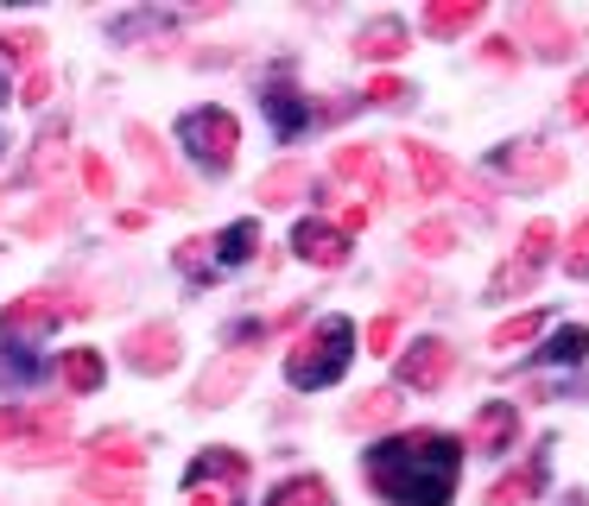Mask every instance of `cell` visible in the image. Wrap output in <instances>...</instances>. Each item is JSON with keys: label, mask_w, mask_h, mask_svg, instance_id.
Segmentation results:
<instances>
[{"label": "cell", "mask_w": 589, "mask_h": 506, "mask_svg": "<svg viewBox=\"0 0 589 506\" xmlns=\"http://www.w3.org/2000/svg\"><path fill=\"white\" fill-rule=\"evenodd\" d=\"M368 488L393 506H450L456 475H463V443L443 431H400L387 443H374L368 463Z\"/></svg>", "instance_id": "6da1fadb"}, {"label": "cell", "mask_w": 589, "mask_h": 506, "mask_svg": "<svg viewBox=\"0 0 589 506\" xmlns=\"http://www.w3.org/2000/svg\"><path fill=\"white\" fill-rule=\"evenodd\" d=\"M349 355H355V324H349V317H324V324H311L292 342V355H286V380L304 387V393H317V387L342 380Z\"/></svg>", "instance_id": "7a4b0ae2"}, {"label": "cell", "mask_w": 589, "mask_h": 506, "mask_svg": "<svg viewBox=\"0 0 589 506\" xmlns=\"http://www.w3.org/2000/svg\"><path fill=\"white\" fill-rule=\"evenodd\" d=\"M71 405H0V443L13 463H64Z\"/></svg>", "instance_id": "3957f363"}, {"label": "cell", "mask_w": 589, "mask_h": 506, "mask_svg": "<svg viewBox=\"0 0 589 506\" xmlns=\"http://www.w3.org/2000/svg\"><path fill=\"white\" fill-rule=\"evenodd\" d=\"M248 253H260V228L254 222H235V228H222L216 241L190 235L185 248H178V273H190V279H216L222 266H241Z\"/></svg>", "instance_id": "277c9868"}, {"label": "cell", "mask_w": 589, "mask_h": 506, "mask_svg": "<svg viewBox=\"0 0 589 506\" xmlns=\"http://www.w3.org/2000/svg\"><path fill=\"white\" fill-rule=\"evenodd\" d=\"M178 134H185V146L210 165V172H228L235 152H241V121L228 109H190L185 121H178Z\"/></svg>", "instance_id": "5b68a950"}, {"label": "cell", "mask_w": 589, "mask_h": 506, "mask_svg": "<svg viewBox=\"0 0 589 506\" xmlns=\"http://www.w3.org/2000/svg\"><path fill=\"white\" fill-rule=\"evenodd\" d=\"M64 317H71L64 291H26L20 304L0 311V342H7V349H26V342H38V336H51Z\"/></svg>", "instance_id": "8992f818"}, {"label": "cell", "mask_w": 589, "mask_h": 506, "mask_svg": "<svg viewBox=\"0 0 589 506\" xmlns=\"http://www.w3.org/2000/svg\"><path fill=\"white\" fill-rule=\"evenodd\" d=\"M488 165H494V178L519 184V190H546V184L564 178V152H552V146H539V140L501 146V152H494Z\"/></svg>", "instance_id": "52a82bcc"}, {"label": "cell", "mask_w": 589, "mask_h": 506, "mask_svg": "<svg viewBox=\"0 0 589 506\" xmlns=\"http://www.w3.org/2000/svg\"><path fill=\"white\" fill-rule=\"evenodd\" d=\"M450 374H456V349L443 336H418L400 355V387H412V393H438V387H450Z\"/></svg>", "instance_id": "ba28073f"}, {"label": "cell", "mask_w": 589, "mask_h": 506, "mask_svg": "<svg viewBox=\"0 0 589 506\" xmlns=\"http://www.w3.org/2000/svg\"><path fill=\"white\" fill-rule=\"evenodd\" d=\"M121 355L134 374H172L178 367V329L172 324H140L127 342H121Z\"/></svg>", "instance_id": "9c48e42d"}, {"label": "cell", "mask_w": 589, "mask_h": 506, "mask_svg": "<svg viewBox=\"0 0 589 506\" xmlns=\"http://www.w3.org/2000/svg\"><path fill=\"white\" fill-rule=\"evenodd\" d=\"M254 362L260 355H248V349H228V355H216V367H210V374H203V380H197V405H203V412H216V405H228V399L241 393V387H248V374H254Z\"/></svg>", "instance_id": "30bf717a"}, {"label": "cell", "mask_w": 589, "mask_h": 506, "mask_svg": "<svg viewBox=\"0 0 589 506\" xmlns=\"http://www.w3.org/2000/svg\"><path fill=\"white\" fill-rule=\"evenodd\" d=\"M469 443H476L481 456H507L519 443V412L507 405V399H494V405H481L476 425H469Z\"/></svg>", "instance_id": "8fae6325"}, {"label": "cell", "mask_w": 589, "mask_h": 506, "mask_svg": "<svg viewBox=\"0 0 589 506\" xmlns=\"http://www.w3.org/2000/svg\"><path fill=\"white\" fill-rule=\"evenodd\" d=\"M127 146H134V152H140V159H147L152 184H159V203H185V178H178V172H172V152H165V146H159V134H152V127H140V121H134V127H127Z\"/></svg>", "instance_id": "7c38bea8"}, {"label": "cell", "mask_w": 589, "mask_h": 506, "mask_svg": "<svg viewBox=\"0 0 589 506\" xmlns=\"http://www.w3.org/2000/svg\"><path fill=\"white\" fill-rule=\"evenodd\" d=\"M292 248L304 253L311 266L336 273V266L349 260V235H342V228H330V222H298V228H292Z\"/></svg>", "instance_id": "4fadbf2b"}, {"label": "cell", "mask_w": 589, "mask_h": 506, "mask_svg": "<svg viewBox=\"0 0 589 506\" xmlns=\"http://www.w3.org/2000/svg\"><path fill=\"white\" fill-rule=\"evenodd\" d=\"M405 45H412V26H405L400 13H380V20H368V26L355 33V58L387 64V58H400Z\"/></svg>", "instance_id": "5bb4252c"}, {"label": "cell", "mask_w": 589, "mask_h": 506, "mask_svg": "<svg viewBox=\"0 0 589 506\" xmlns=\"http://www.w3.org/2000/svg\"><path fill=\"white\" fill-rule=\"evenodd\" d=\"M304 190H311V172H304L298 159H286V165H273V172L254 184V203H266V210H286V203H304Z\"/></svg>", "instance_id": "9a60e30c"}, {"label": "cell", "mask_w": 589, "mask_h": 506, "mask_svg": "<svg viewBox=\"0 0 589 506\" xmlns=\"http://www.w3.org/2000/svg\"><path fill=\"white\" fill-rule=\"evenodd\" d=\"M405 165H412V178H418V190L425 197H438V190H450L456 184V172H450V159H443L438 146H425V140H405Z\"/></svg>", "instance_id": "2e32d148"}, {"label": "cell", "mask_w": 589, "mask_h": 506, "mask_svg": "<svg viewBox=\"0 0 589 506\" xmlns=\"http://www.w3.org/2000/svg\"><path fill=\"white\" fill-rule=\"evenodd\" d=\"M102 374H109V367H102L96 349H64V355H58V380H64V393H96Z\"/></svg>", "instance_id": "e0dca14e"}, {"label": "cell", "mask_w": 589, "mask_h": 506, "mask_svg": "<svg viewBox=\"0 0 589 506\" xmlns=\"http://www.w3.org/2000/svg\"><path fill=\"white\" fill-rule=\"evenodd\" d=\"M476 20H481V0H431V13H425V33L456 38V33H469Z\"/></svg>", "instance_id": "ac0fdd59"}, {"label": "cell", "mask_w": 589, "mask_h": 506, "mask_svg": "<svg viewBox=\"0 0 589 506\" xmlns=\"http://www.w3.org/2000/svg\"><path fill=\"white\" fill-rule=\"evenodd\" d=\"M190 481H228V488H235V481H248V456L216 443V450H203V456L190 463Z\"/></svg>", "instance_id": "d6986e66"}, {"label": "cell", "mask_w": 589, "mask_h": 506, "mask_svg": "<svg viewBox=\"0 0 589 506\" xmlns=\"http://www.w3.org/2000/svg\"><path fill=\"white\" fill-rule=\"evenodd\" d=\"M96 469H109V475H140V443L127 431H114V437H96Z\"/></svg>", "instance_id": "ffe728a7"}, {"label": "cell", "mask_w": 589, "mask_h": 506, "mask_svg": "<svg viewBox=\"0 0 589 506\" xmlns=\"http://www.w3.org/2000/svg\"><path fill=\"white\" fill-rule=\"evenodd\" d=\"M393 418H400V393H393V387H374V393L349 412V425H355V431H387Z\"/></svg>", "instance_id": "44dd1931"}, {"label": "cell", "mask_w": 589, "mask_h": 506, "mask_svg": "<svg viewBox=\"0 0 589 506\" xmlns=\"http://www.w3.org/2000/svg\"><path fill=\"white\" fill-rule=\"evenodd\" d=\"M266 506H330V488L317 481V475H292V481H279Z\"/></svg>", "instance_id": "7402d4cb"}, {"label": "cell", "mask_w": 589, "mask_h": 506, "mask_svg": "<svg viewBox=\"0 0 589 506\" xmlns=\"http://www.w3.org/2000/svg\"><path fill=\"white\" fill-rule=\"evenodd\" d=\"M526 26H532V33L546 38V58H571V26H564V20H557L552 7H532V13H526Z\"/></svg>", "instance_id": "603a6c76"}, {"label": "cell", "mask_w": 589, "mask_h": 506, "mask_svg": "<svg viewBox=\"0 0 589 506\" xmlns=\"http://www.w3.org/2000/svg\"><path fill=\"white\" fill-rule=\"evenodd\" d=\"M557 248V228L552 222H526V235H519V260H532V266H546Z\"/></svg>", "instance_id": "cb8c5ba5"}, {"label": "cell", "mask_w": 589, "mask_h": 506, "mask_svg": "<svg viewBox=\"0 0 589 506\" xmlns=\"http://www.w3.org/2000/svg\"><path fill=\"white\" fill-rule=\"evenodd\" d=\"M456 248V222H418L412 228V253H450Z\"/></svg>", "instance_id": "d4e9b609"}, {"label": "cell", "mask_w": 589, "mask_h": 506, "mask_svg": "<svg viewBox=\"0 0 589 506\" xmlns=\"http://www.w3.org/2000/svg\"><path fill=\"white\" fill-rule=\"evenodd\" d=\"M539 273H546V266H532V260H514V266H501V273H494V298H519V291L532 286V279H539Z\"/></svg>", "instance_id": "484cf974"}, {"label": "cell", "mask_w": 589, "mask_h": 506, "mask_svg": "<svg viewBox=\"0 0 589 506\" xmlns=\"http://www.w3.org/2000/svg\"><path fill=\"white\" fill-rule=\"evenodd\" d=\"M539 329H546V317H539V311H526V317H514V324H501L494 336H488V342H494V349L507 355V349H519V342H532Z\"/></svg>", "instance_id": "4316f807"}, {"label": "cell", "mask_w": 589, "mask_h": 506, "mask_svg": "<svg viewBox=\"0 0 589 506\" xmlns=\"http://www.w3.org/2000/svg\"><path fill=\"white\" fill-rule=\"evenodd\" d=\"M532 488H539V469H519V475H507V481L488 488V506H519Z\"/></svg>", "instance_id": "83f0119b"}, {"label": "cell", "mask_w": 589, "mask_h": 506, "mask_svg": "<svg viewBox=\"0 0 589 506\" xmlns=\"http://www.w3.org/2000/svg\"><path fill=\"white\" fill-rule=\"evenodd\" d=\"M564 273L571 279H589V216L571 228V241H564Z\"/></svg>", "instance_id": "f1b7e54d"}, {"label": "cell", "mask_w": 589, "mask_h": 506, "mask_svg": "<svg viewBox=\"0 0 589 506\" xmlns=\"http://www.w3.org/2000/svg\"><path fill=\"white\" fill-rule=\"evenodd\" d=\"M584 349H589V329H584V324H571V329H557V336H552V349H546V362H577Z\"/></svg>", "instance_id": "f546056e"}, {"label": "cell", "mask_w": 589, "mask_h": 506, "mask_svg": "<svg viewBox=\"0 0 589 506\" xmlns=\"http://www.w3.org/2000/svg\"><path fill=\"white\" fill-rule=\"evenodd\" d=\"M336 172H342V178H374V146H342V152H336Z\"/></svg>", "instance_id": "4dcf8cb0"}, {"label": "cell", "mask_w": 589, "mask_h": 506, "mask_svg": "<svg viewBox=\"0 0 589 506\" xmlns=\"http://www.w3.org/2000/svg\"><path fill=\"white\" fill-rule=\"evenodd\" d=\"M64 222H71V203L51 197V210H33V216H26V235H51V228H64Z\"/></svg>", "instance_id": "1f68e13d"}, {"label": "cell", "mask_w": 589, "mask_h": 506, "mask_svg": "<svg viewBox=\"0 0 589 506\" xmlns=\"http://www.w3.org/2000/svg\"><path fill=\"white\" fill-rule=\"evenodd\" d=\"M83 488H89V494H114V501H127V494H134V475H109V469H96L89 481H83Z\"/></svg>", "instance_id": "d6a6232c"}, {"label": "cell", "mask_w": 589, "mask_h": 506, "mask_svg": "<svg viewBox=\"0 0 589 506\" xmlns=\"http://www.w3.org/2000/svg\"><path fill=\"white\" fill-rule=\"evenodd\" d=\"M190 506H235L228 481H190Z\"/></svg>", "instance_id": "836d02e7"}, {"label": "cell", "mask_w": 589, "mask_h": 506, "mask_svg": "<svg viewBox=\"0 0 589 506\" xmlns=\"http://www.w3.org/2000/svg\"><path fill=\"white\" fill-rule=\"evenodd\" d=\"M393 336H400V317H374V324H368V349H374V355H393Z\"/></svg>", "instance_id": "e575fe53"}, {"label": "cell", "mask_w": 589, "mask_h": 506, "mask_svg": "<svg viewBox=\"0 0 589 506\" xmlns=\"http://www.w3.org/2000/svg\"><path fill=\"white\" fill-rule=\"evenodd\" d=\"M564 121H577V127L589 121V76H577V83H571V96H564Z\"/></svg>", "instance_id": "d590c367"}, {"label": "cell", "mask_w": 589, "mask_h": 506, "mask_svg": "<svg viewBox=\"0 0 589 506\" xmlns=\"http://www.w3.org/2000/svg\"><path fill=\"white\" fill-rule=\"evenodd\" d=\"M368 102H374V109H387V102H405V83H400V76H374V83H368Z\"/></svg>", "instance_id": "8d00e7d4"}, {"label": "cell", "mask_w": 589, "mask_h": 506, "mask_svg": "<svg viewBox=\"0 0 589 506\" xmlns=\"http://www.w3.org/2000/svg\"><path fill=\"white\" fill-rule=\"evenodd\" d=\"M83 184H89L96 197H109V190H114V172H109V165H102V159H96V152L83 159Z\"/></svg>", "instance_id": "74e56055"}, {"label": "cell", "mask_w": 589, "mask_h": 506, "mask_svg": "<svg viewBox=\"0 0 589 506\" xmlns=\"http://www.w3.org/2000/svg\"><path fill=\"white\" fill-rule=\"evenodd\" d=\"M45 96H51V71H45V64H33V76H26V109H38Z\"/></svg>", "instance_id": "f35d334b"}, {"label": "cell", "mask_w": 589, "mask_h": 506, "mask_svg": "<svg viewBox=\"0 0 589 506\" xmlns=\"http://www.w3.org/2000/svg\"><path fill=\"white\" fill-rule=\"evenodd\" d=\"M481 58H488V64H514L519 45H514V38H488V45H481Z\"/></svg>", "instance_id": "ab89813d"}, {"label": "cell", "mask_w": 589, "mask_h": 506, "mask_svg": "<svg viewBox=\"0 0 589 506\" xmlns=\"http://www.w3.org/2000/svg\"><path fill=\"white\" fill-rule=\"evenodd\" d=\"M0 45H7L13 58H26V64H33V58H38V33H7V38H0Z\"/></svg>", "instance_id": "60d3db41"}, {"label": "cell", "mask_w": 589, "mask_h": 506, "mask_svg": "<svg viewBox=\"0 0 589 506\" xmlns=\"http://www.w3.org/2000/svg\"><path fill=\"white\" fill-rule=\"evenodd\" d=\"M349 228H368V203H349V210H342V235H349Z\"/></svg>", "instance_id": "b9f144b4"}, {"label": "cell", "mask_w": 589, "mask_h": 506, "mask_svg": "<svg viewBox=\"0 0 589 506\" xmlns=\"http://www.w3.org/2000/svg\"><path fill=\"white\" fill-rule=\"evenodd\" d=\"M0 146H7V140H0Z\"/></svg>", "instance_id": "7bdbcfd3"}]
</instances>
